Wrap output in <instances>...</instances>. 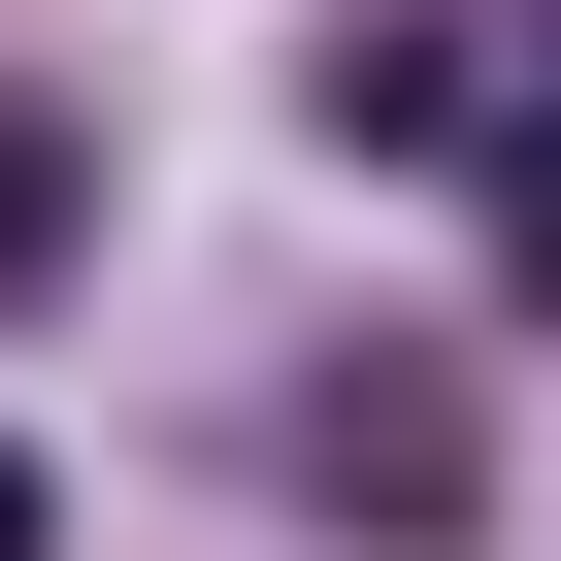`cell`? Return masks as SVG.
<instances>
[{
	"instance_id": "6da1fadb",
	"label": "cell",
	"mask_w": 561,
	"mask_h": 561,
	"mask_svg": "<svg viewBox=\"0 0 561 561\" xmlns=\"http://www.w3.org/2000/svg\"><path fill=\"white\" fill-rule=\"evenodd\" d=\"M298 495H331V528H397V561H430V528H462V495H495V430H462V364H331V397H298Z\"/></svg>"
},
{
	"instance_id": "3957f363",
	"label": "cell",
	"mask_w": 561,
	"mask_h": 561,
	"mask_svg": "<svg viewBox=\"0 0 561 561\" xmlns=\"http://www.w3.org/2000/svg\"><path fill=\"white\" fill-rule=\"evenodd\" d=\"M495 298L561 331V133H495Z\"/></svg>"
},
{
	"instance_id": "7a4b0ae2",
	"label": "cell",
	"mask_w": 561,
	"mask_h": 561,
	"mask_svg": "<svg viewBox=\"0 0 561 561\" xmlns=\"http://www.w3.org/2000/svg\"><path fill=\"white\" fill-rule=\"evenodd\" d=\"M561 133V34H331V165H495Z\"/></svg>"
},
{
	"instance_id": "5b68a950",
	"label": "cell",
	"mask_w": 561,
	"mask_h": 561,
	"mask_svg": "<svg viewBox=\"0 0 561 561\" xmlns=\"http://www.w3.org/2000/svg\"><path fill=\"white\" fill-rule=\"evenodd\" d=\"M0 561H67V495H34V430H0Z\"/></svg>"
},
{
	"instance_id": "277c9868",
	"label": "cell",
	"mask_w": 561,
	"mask_h": 561,
	"mask_svg": "<svg viewBox=\"0 0 561 561\" xmlns=\"http://www.w3.org/2000/svg\"><path fill=\"white\" fill-rule=\"evenodd\" d=\"M34 231H67V133H34V100H0V264H34Z\"/></svg>"
}]
</instances>
